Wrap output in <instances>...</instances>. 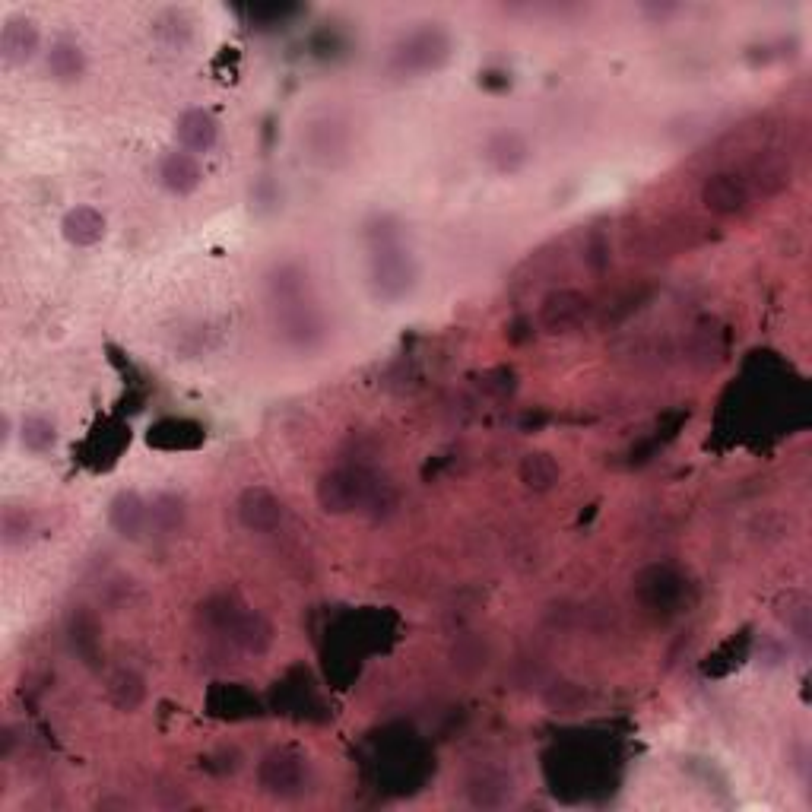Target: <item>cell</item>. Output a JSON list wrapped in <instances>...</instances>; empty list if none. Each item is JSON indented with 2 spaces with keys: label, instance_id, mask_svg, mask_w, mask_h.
<instances>
[{
  "label": "cell",
  "instance_id": "6da1fadb",
  "mask_svg": "<svg viewBox=\"0 0 812 812\" xmlns=\"http://www.w3.org/2000/svg\"><path fill=\"white\" fill-rule=\"evenodd\" d=\"M261 784L273 797H299L305 790V762L292 752H270L261 762Z\"/></svg>",
  "mask_w": 812,
  "mask_h": 812
},
{
  "label": "cell",
  "instance_id": "277c9868",
  "mask_svg": "<svg viewBox=\"0 0 812 812\" xmlns=\"http://www.w3.org/2000/svg\"><path fill=\"white\" fill-rule=\"evenodd\" d=\"M35 48H39V29L29 20H10L4 32H0V51H4L10 64L29 61Z\"/></svg>",
  "mask_w": 812,
  "mask_h": 812
},
{
  "label": "cell",
  "instance_id": "7a4b0ae2",
  "mask_svg": "<svg viewBox=\"0 0 812 812\" xmlns=\"http://www.w3.org/2000/svg\"><path fill=\"white\" fill-rule=\"evenodd\" d=\"M238 518L254 533H273L283 521V505L273 492L254 486V489H245L242 498H238Z\"/></svg>",
  "mask_w": 812,
  "mask_h": 812
},
{
  "label": "cell",
  "instance_id": "8fae6325",
  "mask_svg": "<svg viewBox=\"0 0 812 812\" xmlns=\"http://www.w3.org/2000/svg\"><path fill=\"white\" fill-rule=\"evenodd\" d=\"M146 518H150V511L140 505V498L124 492L115 498L112 505V524L124 533V537H140V530L146 527Z\"/></svg>",
  "mask_w": 812,
  "mask_h": 812
},
{
  "label": "cell",
  "instance_id": "8992f818",
  "mask_svg": "<svg viewBox=\"0 0 812 812\" xmlns=\"http://www.w3.org/2000/svg\"><path fill=\"white\" fill-rule=\"evenodd\" d=\"M584 311H587V299H584V295H578V292H559V295H552V299H546L543 321L552 330H565V327H575L584 318Z\"/></svg>",
  "mask_w": 812,
  "mask_h": 812
},
{
  "label": "cell",
  "instance_id": "5bb4252c",
  "mask_svg": "<svg viewBox=\"0 0 812 812\" xmlns=\"http://www.w3.org/2000/svg\"><path fill=\"white\" fill-rule=\"evenodd\" d=\"M150 521H153L162 533L178 530L181 521H184V505H181V498H178V495H162V498H156L153 508H150Z\"/></svg>",
  "mask_w": 812,
  "mask_h": 812
},
{
  "label": "cell",
  "instance_id": "9a60e30c",
  "mask_svg": "<svg viewBox=\"0 0 812 812\" xmlns=\"http://www.w3.org/2000/svg\"><path fill=\"white\" fill-rule=\"evenodd\" d=\"M48 64H51V70H54V77L73 80V77H77V73L83 70V54H80V48H73V45L61 42V45H54Z\"/></svg>",
  "mask_w": 812,
  "mask_h": 812
},
{
  "label": "cell",
  "instance_id": "ba28073f",
  "mask_svg": "<svg viewBox=\"0 0 812 812\" xmlns=\"http://www.w3.org/2000/svg\"><path fill=\"white\" fill-rule=\"evenodd\" d=\"M229 629H232V638L242 644L245 651L251 654H261L267 651V644H270V625L257 616V613H238L232 616V622H226Z\"/></svg>",
  "mask_w": 812,
  "mask_h": 812
},
{
  "label": "cell",
  "instance_id": "5b68a950",
  "mask_svg": "<svg viewBox=\"0 0 812 812\" xmlns=\"http://www.w3.org/2000/svg\"><path fill=\"white\" fill-rule=\"evenodd\" d=\"M701 197H705V203L714 213H736V210H743V203H746V188H743V181H736L733 175H714L705 184Z\"/></svg>",
  "mask_w": 812,
  "mask_h": 812
},
{
  "label": "cell",
  "instance_id": "30bf717a",
  "mask_svg": "<svg viewBox=\"0 0 812 812\" xmlns=\"http://www.w3.org/2000/svg\"><path fill=\"white\" fill-rule=\"evenodd\" d=\"M162 181H165V188H172L178 194L184 191H194L197 188V181H200V165L194 156L188 153H172L169 159L162 162Z\"/></svg>",
  "mask_w": 812,
  "mask_h": 812
},
{
  "label": "cell",
  "instance_id": "7c38bea8",
  "mask_svg": "<svg viewBox=\"0 0 812 812\" xmlns=\"http://www.w3.org/2000/svg\"><path fill=\"white\" fill-rule=\"evenodd\" d=\"M527 156V146L518 134H495L489 140V159L495 169H502V172H514L518 165L524 162Z\"/></svg>",
  "mask_w": 812,
  "mask_h": 812
},
{
  "label": "cell",
  "instance_id": "52a82bcc",
  "mask_svg": "<svg viewBox=\"0 0 812 812\" xmlns=\"http://www.w3.org/2000/svg\"><path fill=\"white\" fill-rule=\"evenodd\" d=\"M64 235L73 245H96L105 235V219L92 207H77L64 216Z\"/></svg>",
  "mask_w": 812,
  "mask_h": 812
},
{
  "label": "cell",
  "instance_id": "2e32d148",
  "mask_svg": "<svg viewBox=\"0 0 812 812\" xmlns=\"http://www.w3.org/2000/svg\"><path fill=\"white\" fill-rule=\"evenodd\" d=\"M112 698H115V705L118 708H137L140 701H143V679L140 676H134V673H118L115 679H112Z\"/></svg>",
  "mask_w": 812,
  "mask_h": 812
},
{
  "label": "cell",
  "instance_id": "e0dca14e",
  "mask_svg": "<svg viewBox=\"0 0 812 812\" xmlns=\"http://www.w3.org/2000/svg\"><path fill=\"white\" fill-rule=\"evenodd\" d=\"M23 445L35 454H45L54 445V426L42 416H32L23 422Z\"/></svg>",
  "mask_w": 812,
  "mask_h": 812
},
{
  "label": "cell",
  "instance_id": "9c48e42d",
  "mask_svg": "<svg viewBox=\"0 0 812 812\" xmlns=\"http://www.w3.org/2000/svg\"><path fill=\"white\" fill-rule=\"evenodd\" d=\"M178 140L184 143V150H194V153H203L210 150L213 140H216V124L210 115L203 112H188L181 115L178 121Z\"/></svg>",
  "mask_w": 812,
  "mask_h": 812
},
{
  "label": "cell",
  "instance_id": "4fadbf2b",
  "mask_svg": "<svg viewBox=\"0 0 812 812\" xmlns=\"http://www.w3.org/2000/svg\"><path fill=\"white\" fill-rule=\"evenodd\" d=\"M521 476H524L527 486L549 489L559 479V467L549 454H527L524 464H521Z\"/></svg>",
  "mask_w": 812,
  "mask_h": 812
},
{
  "label": "cell",
  "instance_id": "3957f363",
  "mask_svg": "<svg viewBox=\"0 0 812 812\" xmlns=\"http://www.w3.org/2000/svg\"><path fill=\"white\" fill-rule=\"evenodd\" d=\"M318 498L324 511H353L356 505H362L365 498V483L349 470H337V473H327L318 486Z\"/></svg>",
  "mask_w": 812,
  "mask_h": 812
}]
</instances>
